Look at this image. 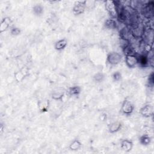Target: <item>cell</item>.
<instances>
[{
    "label": "cell",
    "instance_id": "obj_3",
    "mask_svg": "<svg viewBox=\"0 0 154 154\" xmlns=\"http://www.w3.org/2000/svg\"><path fill=\"white\" fill-rule=\"evenodd\" d=\"M134 109V105L130 101L128 100H125L122 105L121 110L125 114L127 115L131 114L133 112Z\"/></svg>",
    "mask_w": 154,
    "mask_h": 154
},
{
    "label": "cell",
    "instance_id": "obj_6",
    "mask_svg": "<svg viewBox=\"0 0 154 154\" xmlns=\"http://www.w3.org/2000/svg\"><path fill=\"white\" fill-rule=\"evenodd\" d=\"M86 1H78L73 9V12L75 15H79L84 13Z\"/></svg>",
    "mask_w": 154,
    "mask_h": 154
},
{
    "label": "cell",
    "instance_id": "obj_20",
    "mask_svg": "<svg viewBox=\"0 0 154 154\" xmlns=\"http://www.w3.org/2000/svg\"><path fill=\"white\" fill-rule=\"evenodd\" d=\"M34 11L37 14H40L43 12V9L40 6H36L34 8Z\"/></svg>",
    "mask_w": 154,
    "mask_h": 154
},
{
    "label": "cell",
    "instance_id": "obj_19",
    "mask_svg": "<svg viewBox=\"0 0 154 154\" xmlns=\"http://www.w3.org/2000/svg\"><path fill=\"white\" fill-rule=\"evenodd\" d=\"M21 33V30L18 28H13L11 30V33L12 35L17 36L19 35Z\"/></svg>",
    "mask_w": 154,
    "mask_h": 154
},
{
    "label": "cell",
    "instance_id": "obj_5",
    "mask_svg": "<svg viewBox=\"0 0 154 154\" xmlns=\"http://www.w3.org/2000/svg\"><path fill=\"white\" fill-rule=\"evenodd\" d=\"M153 107L151 105L148 104L142 107L140 110V114L145 117H149L153 115Z\"/></svg>",
    "mask_w": 154,
    "mask_h": 154
},
{
    "label": "cell",
    "instance_id": "obj_10",
    "mask_svg": "<svg viewBox=\"0 0 154 154\" xmlns=\"http://www.w3.org/2000/svg\"><path fill=\"white\" fill-rule=\"evenodd\" d=\"M68 42L66 39H61L55 43V49L58 51L62 50L66 48Z\"/></svg>",
    "mask_w": 154,
    "mask_h": 154
},
{
    "label": "cell",
    "instance_id": "obj_12",
    "mask_svg": "<svg viewBox=\"0 0 154 154\" xmlns=\"http://www.w3.org/2000/svg\"><path fill=\"white\" fill-rule=\"evenodd\" d=\"M69 94L72 96L78 95L81 92V88L79 86H73L69 89Z\"/></svg>",
    "mask_w": 154,
    "mask_h": 154
},
{
    "label": "cell",
    "instance_id": "obj_8",
    "mask_svg": "<svg viewBox=\"0 0 154 154\" xmlns=\"http://www.w3.org/2000/svg\"><path fill=\"white\" fill-rule=\"evenodd\" d=\"M122 127L121 123L119 122H114L111 124L109 127V131L110 133H114L119 131Z\"/></svg>",
    "mask_w": 154,
    "mask_h": 154
},
{
    "label": "cell",
    "instance_id": "obj_14",
    "mask_svg": "<svg viewBox=\"0 0 154 154\" xmlns=\"http://www.w3.org/2000/svg\"><path fill=\"white\" fill-rule=\"evenodd\" d=\"M64 96V92L61 91H54L52 94V98L54 100H61Z\"/></svg>",
    "mask_w": 154,
    "mask_h": 154
},
{
    "label": "cell",
    "instance_id": "obj_13",
    "mask_svg": "<svg viewBox=\"0 0 154 154\" xmlns=\"http://www.w3.org/2000/svg\"><path fill=\"white\" fill-rule=\"evenodd\" d=\"M81 143L80 141L75 140L69 146V149L72 150H77L81 148Z\"/></svg>",
    "mask_w": 154,
    "mask_h": 154
},
{
    "label": "cell",
    "instance_id": "obj_1",
    "mask_svg": "<svg viewBox=\"0 0 154 154\" xmlns=\"http://www.w3.org/2000/svg\"><path fill=\"white\" fill-rule=\"evenodd\" d=\"M105 9L110 16L116 18L117 17L118 12L116 8V4L113 1H107L105 2Z\"/></svg>",
    "mask_w": 154,
    "mask_h": 154
},
{
    "label": "cell",
    "instance_id": "obj_15",
    "mask_svg": "<svg viewBox=\"0 0 154 154\" xmlns=\"http://www.w3.org/2000/svg\"><path fill=\"white\" fill-rule=\"evenodd\" d=\"M140 142L143 145H149L151 142V138L148 135H143L140 138Z\"/></svg>",
    "mask_w": 154,
    "mask_h": 154
},
{
    "label": "cell",
    "instance_id": "obj_4",
    "mask_svg": "<svg viewBox=\"0 0 154 154\" xmlns=\"http://www.w3.org/2000/svg\"><path fill=\"white\" fill-rule=\"evenodd\" d=\"M125 63L128 68H133L138 63V58L134 55H127L125 58Z\"/></svg>",
    "mask_w": 154,
    "mask_h": 154
},
{
    "label": "cell",
    "instance_id": "obj_9",
    "mask_svg": "<svg viewBox=\"0 0 154 154\" xmlns=\"http://www.w3.org/2000/svg\"><path fill=\"white\" fill-rule=\"evenodd\" d=\"M28 70L25 68L22 69L20 71L18 72L16 74H15V78H16L17 80L19 82L22 81L25 77L28 75Z\"/></svg>",
    "mask_w": 154,
    "mask_h": 154
},
{
    "label": "cell",
    "instance_id": "obj_18",
    "mask_svg": "<svg viewBox=\"0 0 154 154\" xmlns=\"http://www.w3.org/2000/svg\"><path fill=\"white\" fill-rule=\"evenodd\" d=\"M104 78V75L101 73H98L96 74L94 76V79L96 81L98 82H101Z\"/></svg>",
    "mask_w": 154,
    "mask_h": 154
},
{
    "label": "cell",
    "instance_id": "obj_21",
    "mask_svg": "<svg viewBox=\"0 0 154 154\" xmlns=\"http://www.w3.org/2000/svg\"><path fill=\"white\" fill-rule=\"evenodd\" d=\"M113 78H114V80L115 81H119V80H120V78H121V74H120L119 72H115V73L113 74Z\"/></svg>",
    "mask_w": 154,
    "mask_h": 154
},
{
    "label": "cell",
    "instance_id": "obj_11",
    "mask_svg": "<svg viewBox=\"0 0 154 154\" xmlns=\"http://www.w3.org/2000/svg\"><path fill=\"white\" fill-rule=\"evenodd\" d=\"M10 24H11V20L10 18H6L3 19V20L1 23V25H0V32L2 33L4 32L5 30H6L9 28Z\"/></svg>",
    "mask_w": 154,
    "mask_h": 154
},
{
    "label": "cell",
    "instance_id": "obj_2",
    "mask_svg": "<svg viewBox=\"0 0 154 154\" xmlns=\"http://www.w3.org/2000/svg\"><path fill=\"white\" fill-rule=\"evenodd\" d=\"M122 61V55L118 53L112 52L107 55V61L112 65H116Z\"/></svg>",
    "mask_w": 154,
    "mask_h": 154
},
{
    "label": "cell",
    "instance_id": "obj_16",
    "mask_svg": "<svg viewBox=\"0 0 154 154\" xmlns=\"http://www.w3.org/2000/svg\"><path fill=\"white\" fill-rule=\"evenodd\" d=\"M105 25L107 28H109L110 29L114 28L116 27V22L114 20L110 19V20H107L105 22Z\"/></svg>",
    "mask_w": 154,
    "mask_h": 154
},
{
    "label": "cell",
    "instance_id": "obj_7",
    "mask_svg": "<svg viewBox=\"0 0 154 154\" xmlns=\"http://www.w3.org/2000/svg\"><path fill=\"white\" fill-rule=\"evenodd\" d=\"M132 147L133 143L131 140H123L120 145L121 149L126 152H129L130 151H131L132 149Z\"/></svg>",
    "mask_w": 154,
    "mask_h": 154
},
{
    "label": "cell",
    "instance_id": "obj_17",
    "mask_svg": "<svg viewBox=\"0 0 154 154\" xmlns=\"http://www.w3.org/2000/svg\"><path fill=\"white\" fill-rule=\"evenodd\" d=\"M48 102L47 101H43L40 102L39 104V107L40 109L42 112H46L47 110V109L48 108Z\"/></svg>",
    "mask_w": 154,
    "mask_h": 154
}]
</instances>
